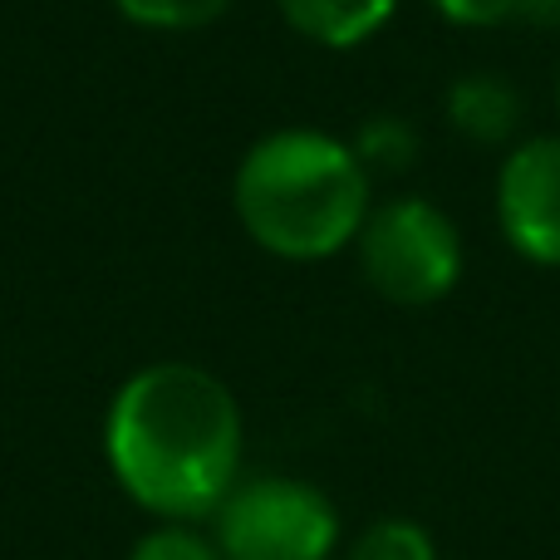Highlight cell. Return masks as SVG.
I'll use <instances>...</instances> for the list:
<instances>
[{
    "label": "cell",
    "mask_w": 560,
    "mask_h": 560,
    "mask_svg": "<svg viewBox=\"0 0 560 560\" xmlns=\"http://www.w3.org/2000/svg\"><path fill=\"white\" fill-rule=\"evenodd\" d=\"M104 453L118 487L167 522H202L232 497L242 408L197 364H148L108 404Z\"/></svg>",
    "instance_id": "6da1fadb"
},
{
    "label": "cell",
    "mask_w": 560,
    "mask_h": 560,
    "mask_svg": "<svg viewBox=\"0 0 560 560\" xmlns=\"http://www.w3.org/2000/svg\"><path fill=\"white\" fill-rule=\"evenodd\" d=\"M236 217L256 246L285 261H319L359 236L369 217V173L354 148L310 128L271 133L236 173Z\"/></svg>",
    "instance_id": "7a4b0ae2"
},
{
    "label": "cell",
    "mask_w": 560,
    "mask_h": 560,
    "mask_svg": "<svg viewBox=\"0 0 560 560\" xmlns=\"http://www.w3.org/2000/svg\"><path fill=\"white\" fill-rule=\"evenodd\" d=\"M359 261L369 285L394 305H433L457 285L463 242L438 207L418 197L384 202L359 226Z\"/></svg>",
    "instance_id": "3957f363"
},
{
    "label": "cell",
    "mask_w": 560,
    "mask_h": 560,
    "mask_svg": "<svg viewBox=\"0 0 560 560\" xmlns=\"http://www.w3.org/2000/svg\"><path fill=\"white\" fill-rule=\"evenodd\" d=\"M339 516L329 497L295 477L232 487L217 506V546L226 560H329Z\"/></svg>",
    "instance_id": "277c9868"
},
{
    "label": "cell",
    "mask_w": 560,
    "mask_h": 560,
    "mask_svg": "<svg viewBox=\"0 0 560 560\" xmlns=\"http://www.w3.org/2000/svg\"><path fill=\"white\" fill-rule=\"evenodd\" d=\"M497 217L526 261L560 266V138H532L502 163Z\"/></svg>",
    "instance_id": "5b68a950"
},
{
    "label": "cell",
    "mask_w": 560,
    "mask_h": 560,
    "mask_svg": "<svg viewBox=\"0 0 560 560\" xmlns=\"http://www.w3.org/2000/svg\"><path fill=\"white\" fill-rule=\"evenodd\" d=\"M447 124L467 143H506L522 124V94L497 74H463L447 94Z\"/></svg>",
    "instance_id": "8992f818"
},
{
    "label": "cell",
    "mask_w": 560,
    "mask_h": 560,
    "mask_svg": "<svg viewBox=\"0 0 560 560\" xmlns=\"http://www.w3.org/2000/svg\"><path fill=\"white\" fill-rule=\"evenodd\" d=\"M276 5L305 39L345 49L374 35L394 15L398 0H276Z\"/></svg>",
    "instance_id": "52a82bcc"
},
{
    "label": "cell",
    "mask_w": 560,
    "mask_h": 560,
    "mask_svg": "<svg viewBox=\"0 0 560 560\" xmlns=\"http://www.w3.org/2000/svg\"><path fill=\"white\" fill-rule=\"evenodd\" d=\"M354 158L364 173H404V167H413V158H418L413 124H404V118H394V114L369 118V124L359 128Z\"/></svg>",
    "instance_id": "ba28073f"
},
{
    "label": "cell",
    "mask_w": 560,
    "mask_h": 560,
    "mask_svg": "<svg viewBox=\"0 0 560 560\" xmlns=\"http://www.w3.org/2000/svg\"><path fill=\"white\" fill-rule=\"evenodd\" d=\"M349 560H438V546L418 522L388 516V522H374L364 536H359V546L349 551Z\"/></svg>",
    "instance_id": "9c48e42d"
},
{
    "label": "cell",
    "mask_w": 560,
    "mask_h": 560,
    "mask_svg": "<svg viewBox=\"0 0 560 560\" xmlns=\"http://www.w3.org/2000/svg\"><path fill=\"white\" fill-rule=\"evenodd\" d=\"M232 0H118L133 25H148V30H202L212 25Z\"/></svg>",
    "instance_id": "30bf717a"
},
{
    "label": "cell",
    "mask_w": 560,
    "mask_h": 560,
    "mask_svg": "<svg viewBox=\"0 0 560 560\" xmlns=\"http://www.w3.org/2000/svg\"><path fill=\"white\" fill-rule=\"evenodd\" d=\"M128 560H226V556H222V546L207 541V536L192 532L187 522H173V526L148 532Z\"/></svg>",
    "instance_id": "8fae6325"
},
{
    "label": "cell",
    "mask_w": 560,
    "mask_h": 560,
    "mask_svg": "<svg viewBox=\"0 0 560 560\" xmlns=\"http://www.w3.org/2000/svg\"><path fill=\"white\" fill-rule=\"evenodd\" d=\"M433 5L463 25H497V20L516 15V0H433Z\"/></svg>",
    "instance_id": "7c38bea8"
},
{
    "label": "cell",
    "mask_w": 560,
    "mask_h": 560,
    "mask_svg": "<svg viewBox=\"0 0 560 560\" xmlns=\"http://www.w3.org/2000/svg\"><path fill=\"white\" fill-rule=\"evenodd\" d=\"M516 20L541 30H560V0H516Z\"/></svg>",
    "instance_id": "4fadbf2b"
}]
</instances>
